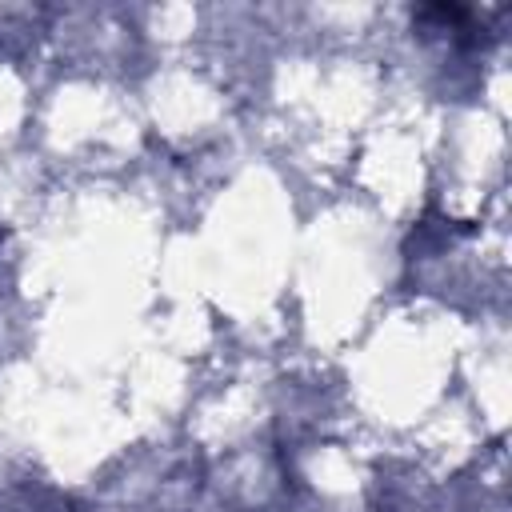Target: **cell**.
Segmentation results:
<instances>
[{"mask_svg": "<svg viewBox=\"0 0 512 512\" xmlns=\"http://www.w3.org/2000/svg\"><path fill=\"white\" fill-rule=\"evenodd\" d=\"M0 240H4V228H0Z\"/></svg>", "mask_w": 512, "mask_h": 512, "instance_id": "cell-1", "label": "cell"}]
</instances>
